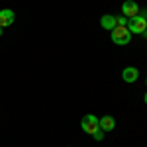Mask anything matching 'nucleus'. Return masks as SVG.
I'll list each match as a JSON object with an SVG mask.
<instances>
[{"instance_id":"1","label":"nucleus","mask_w":147,"mask_h":147,"mask_svg":"<svg viewBox=\"0 0 147 147\" xmlns=\"http://www.w3.org/2000/svg\"><path fill=\"white\" fill-rule=\"evenodd\" d=\"M110 35H112V41L116 45H127V43L131 41L129 30H127V28H122V26H116L112 32H110Z\"/></svg>"},{"instance_id":"2","label":"nucleus","mask_w":147,"mask_h":147,"mask_svg":"<svg viewBox=\"0 0 147 147\" xmlns=\"http://www.w3.org/2000/svg\"><path fill=\"white\" fill-rule=\"evenodd\" d=\"M80 127H82V131H86L88 136H94V131L100 129V122H98V118H96L94 114H86V116L80 120Z\"/></svg>"},{"instance_id":"3","label":"nucleus","mask_w":147,"mask_h":147,"mask_svg":"<svg viewBox=\"0 0 147 147\" xmlns=\"http://www.w3.org/2000/svg\"><path fill=\"white\" fill-rule=\"evenodd\" d=\"M125 28L129 30V34H143L147 30V20L137 14L136 18H129V20H127V26H125Z\"/></svg>"},{"instance_id":"4","label":"nucleus","mask_w":147,"mask_h":147,"mask_svg":"<svg viewBox=\"0 0 147 147\" xmlns=\"http://www.w3.org/2000/svg\"><path fill=\"white\" fill-rule=\"evenodd\" d=\"M137 14H139L137 2H134V0H125L124 4H122V16H125L127 20H129V18H136Z\"/></svg>"},{"instance_id":"5","label":"nucleus","mask_w":147,"mask_h":147,"mask_svg":"<svg viewBox=\"0 0 147 147\" xmlns=\"http://www.w3.org/2000/svg\"><path fill=\"white\" fill-rule=\"evenodd\" d=\"M14 20H16V14H14L10 8L0 10V28H8V26H12Z\"/></svg>"},{"instance_id":"6","label":"nucleus","mask_w":147,"mask_h":147,"mask_svg":"<svg viewBox=\"0 0 147 147\" xmlns=\"http://www.w3.org/2000/svg\"><path fill=\"white\" fill-rule=\"evenodd\" d=\"M137 77H139V71L136 67H125L122 71V80L124 82H136Z\"/></svg>"},{"instance_id":"7","label":"nucleus","mask_w":147,"mask_h":147,"mask_svg":"<svg viewBox=\"0 0 147 147\" xmlns=\"http://www.w3.org/2000/svg\"><path fill=\"white\" fill-rule=\"evenodd\" d=\"M100 26L104 28V30L112 32L114 28L118 26V22H116V16H112V14H104V16L100 18Z\"/></svg>"},{"instance_id":"8","label":"nucleus","mask_w":147,"mask_h":147,"mask_svg":"<svg viewBox=\"0 0 147 147\" xmlns=\"http://www.w3.org/2000/svg\"><path fill=\"white\" fill-rule=\"evenodd\" d=\"M100 122V129L106 134V131H112L114 127H116V120H114L112 116H104L102 120H98Z\"/></svg>"},{"instance_id":"9","label":"nucleus","mask_w":147,"mask_h":147,"mask_svg":"<svg viewBox=\"0 0 147 147\" xmlns=\"http://www.w3.org/2000/svg\"><path fill=\"white\" fill-rule=\"evenodd\" d=\"M116 22H118V26L125 28V26H127V18H125V16H116Z\"/></svg>"},{"instance_id":"10","label":"nucleus","mask_w":147,"mask_h":147,"mask_svg":"<svg viewBox=\"0 0 147 147\" xmlns=\"http://www.w3.org/2000/svg\"><path fill=\"white\" fill-rule=\"evenodd\" d=\"M94 139H96V141H102V139H104V131H102V129H98V131H94Z\"/></svg>"},{"instance_id":"11","label":"nucleus","mask_w":147,"mask_h":147,"mask_svg":"<svg viewBox=\"0 0 147 147\" xmlns=\"http://www.w3.org/2000/svg\"><path fill=\"white\" fill-rule=\"evenodd\" d=\"M139 16H141V18H145V20H147V8H143V10H139Z\"/></svg>"},{"instance_id":"12","label":"nucleus","mask_w":147,"mask_h":147,"mask_svg":"<svg viewBox=\"0 0 147 147\" xmlns=\"http://www.w3.org/2000/svg\"><path fill=\"white\" fill-rule=\"evenodd\" d=\"M143 102H145V104H147V92H145V96H143Z\"/></svg>"},{"instance_id":"13","label":"nucleus","mask_w":147,"mask_h":147,"mask_svg":"<svg viewBox=\"0 0 147 147\" xmlns=\"http://www.w3.org/2000/svg\"><path fill=\"white\" fill-rule=\"evenodd\" d=\"M143 37H145V39H147V30H145V32H143Z\"/></svg>"},{"instance_id":"14","label":"nucleus","mask_w":147,"mask_h":147,"mask_svg":"<svg viewBox=\"0 0 147 147\" xmlns=\"http://www.w3.org/2000/svg\"><path fill=\"white\" fill-rule=\"evenodd\" d=\"M2 34H4V30H2V28H0V35H2Z\"/></svg>"},{"instance_id":"15","label":"nucleus","mask_w":147,"mask_h":147,"mask_svg":"<svg viewBox=\"0 0 147 147\" xmlns=\"http://www.w3.org/2000/svg\"><path fill=\"white\" fill-rule=\"evenodd\" d=\"M145 86H147V79H145Z\"/></svg>"}]
</instances>
